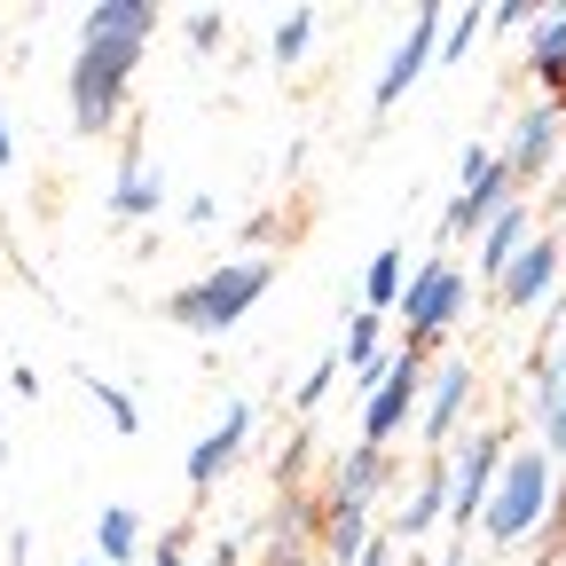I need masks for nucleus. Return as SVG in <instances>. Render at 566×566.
Listing matches in <instances>:
<instances>
[{
  "label": "nucleus",
  "mask_w": 566,
  "mask_h": 566,
  "mask_svg": "<svg viewBox=\"0 0 566 566\" xmlns=\"http://www.w3.org/2000/svg\"><path fill=\"white\" fill-rule=\"evenodd\" d=\"M268 283H275V260H268V252H252V260H221L212 275H197L189 292L166 300V323L189 331V338H221V331H237V323L268 300Z\"/></svg>",
  "instance_id": "obj_1"
},
{
  "label": "nucleus",
  "mask_w": 566,
  "mask_h": 566,
  "mask_svg": "<svg viewBox=\"0 0 566 566\" xmlns=\"http://www.w3.org/2000/svg\"><path fill=\"white\" fill-rule=\"evenodd\" d=\"M551 488H558V464H551L543 449H512V457H504V472H495V488H488L480 535H488L495 551L527 543V535L551 520Z\"/></svg>",
  "instance_id": "obj_2"
},
{
  "label": "nucleus",
  "mask_w": 566,
  "mask_h": 566,
  "mask_svg": "<svg viewBox=\"0 0 566 566\" xmlns=\"http://www.w3.org/2000/svg\"><path fill=\"white\" fill-rule=\"evenodd\" d=\"M472 307V275L457 260H424L409 283H401V354H424V346H441Z\"/></svg>",
  "instance_id": "obj_3"
},
{
  "label": "nucleus",
  "mask_w": 566,
  "mask_h": 566,
  "mask_svg": "<svg viewBox=\"0 0 566 566\" xmlns=\"http://www.w3.org/2000/svg\"><path fill=\"white\" fill-rule=\"evenodd\" d=\"M134 63L142 55H118V48H80V55H71V126H80V134H111L118 111H126Z\"/></svg>",
  "instance_id": "obj_4"
},
{
  "label": "nucleus",
  "mask_w": 566,
  "mask_h": 566,
  "mask_svg": "<svg viewBox=\"0 0 566 566\" xmlns=\"http://www.w3.org/2000/svg\"><path fill=\"white\" fill-rule=\"evenodd\" d=\"M520 189H512V174L495 166V150H464V181H457V197H449V212H441V244H464V237H480L495 212H504Z\"/></svg>",
  "instance_id": "obj_5"
},
{
  "label": "nucleus",
  "mask_w": 566,
  "mask_h": 566,
  "mask_svg": "<svg viewBox=\"0 0 566 566\" xmlns=\"http://www.w3.org/2000/svg\"><path fill=\"white\" fill-rule=\"evenodd\" d=\"M504 457H512V433H495V424H480L457 457H441V464H449V520H457L464 535H472V520L488 512V488H495V472H504Z\"/></svg>",
  "instance_id": "obj_6"
},
{
  "label": "nucleus",
  "mask_w": 566,
  "mask_h": 566,
  "mask_svg": "<svg viewBox=\"0 0 566 566\" xmlns=\"http://www.w3.org/2000/svg\"><path fill=\"white\" fill-rule=\"evenodd\" d=\"M558 134H566V111L558 103H535V111H520V126H512V142L495 150V166L512 174V189L527 197L551 166H558Z\"/></svg>",
  "instance_id": "obj_7"
},
{
  "label": "nucleus",
  "mask_w": 566,
  "mask_h": 566,
  "mask_svg": "<svg viewBox=\"0 0 566 566\" xmlns=\"http://www.w3.org/2000/svg\"><path fill=\"white\" fill-rule=\"evenodd\" d=\"M417 401H424V354H394V370L363 394V449H386Z\"/></svg>",
  "instance_id": "obj_8"
},
{
  "label": "nucleus",
  "mask_w": 566,
  "mask_h": 566,
  "mask_svg": "<svg viewBox=\"0 0 566 566\" xmlns=\"http://www.w3.org/2000/svg\"><path fill=\"white\" fill-rule=\"evenodd\" d=\"M441 24H449L441 9H417V17H409L401 48L386 55V71H378V87H370V111H378V118H386V111H401V95H409V87L424 80V63L441 55Z\"/></svg>",
  "instance_id": "obj_9"
},
{
  "label": "nucleus",
  "mask_w": 566,
  "mask_h": 566,
  "mask_svg": "<svg viewBox=\"0 0 566 566\" xmlns=\"http://www.w3.org/2000/svg\"><path fill=\"white\" fill-rule=\"evenodd\" d=\"M464 401H472V363H441L433 378H424V401H417V441L449 449L464 433Z\"/></svg>",
  "instance_id": "obj_10"
},
{
  "label": "nucleus",
  "mask_w": 566,
  "mask_h": 566,
  "mask_svg": "<svg viewBox=\"0 0 566 566\" xmlns=\"http://www.w3.org/2000/svg\"><path fill=\"white\" fill-rule=\"evenodd\" d=\"M386 480H394V457L354 441V449L331 464V488H323V504H315V512H363V520H370V495H378Z\"/></svg>",
  "instance_id": "obj_11"
},
{
  "label": "nucleus",
  "mask_w": 566,
  "mask_h": 566,
  "mask_svg": "<svg viewBox=\"0 0 566 566\" xmlns=\"http://www.w3.org/2000/svg\"><path fill=\"white\" fill-rule=\"evenodd\" d=\"M158 32V9L150 0H95L80 17V48H118V55H142Z\"/></svg>",
  "instance_id": "obj_12"
},
{
  "label": "nucleus",
  "mask_w": 566,
  "mask_h": 566,
  "mask_svg": "<svg viewBox=\"0 0 566 566\" xmlns=\"http://www.w3.org/2000/svg\"><path fill=\"white\" fill-rule=\"evenodd\" d=\"M558 237H527V252L504 268V275H495V300H504V307H535V300H551L558 292Z\"/></svg>",
  "instance_id": "obj_13"
},
{
  "label": "nucleus",
  "mask_w": 566,
  "mask_h": 566,
  "mask_svg": "<svg viewBox=\"0 0 566 566\" xmlns=\"http://www.w3.org/2000/svg\"><path fill=\"white\" fill-rule=\"evenodd\" d=\"M244 441H252V401H229V417H221V424H212V433L189 449V488L205 495L212 480L237 464V449H244Z\"/></svg>",
  "instance_id": "obj_14"
},
{
  "label": "nucleus",
  "mask_w": 566,
  "mask_h": 566,
  "mask_svg": "<svg viewBox=\"0 0 566 566\" xmlns=\"http://www.w3.org/2000/svg\"><path fill=\"white\" fill-rule=\"evenodd\" d=\"M527 237H535V212H527V197H512L504 212H495V221L480 229V283H495L504 275L520 252H527Z\"/></svg>",
  "instance_id": "obj_15"
},
{
  "label": "nucleus",
  "mask_w": 566,
  "mask_h": 566,
  "mask_svg": "<svg viewBox=\"0 0 566 566\" xmlns=\"http://www.w3.org/2000/svg\"><path fill=\"white\" fill-rule=\"evenodd\" d=\"M441 520H449V464H424V472H417V495H409L401 520H394V535L417 551V535H433Z\"/></svg>",
  "instance_id": "obj_16"
},
{
  "label": "nucleus",
  "mask_w": 566,
  "mask_h": 566,
  "mask_svg": "<svg viewBox=\"0 0 566 566\" xmlns=\"http://www.w3.org/2000/svg\"><path fill=\"white\" fill-rule=\"evenodd\" d=\"M363 551H370V520H363V512H315V558L354 566Z\"/></svg>",
  "instance_id": "obj_17"
},
{
  "label": "nucleus",
  "mask_w": 566,
  "mask_h": 566,
  "mask_svg": "<svg viewBox=\"0 0 566 566\" xmlns=\"http://www.w3.org/2000/svg\"><path fill=\"white\" fill-rule=\"evenodd\" d=\"M527 55H535V80L558 95V87H566V9L535 17V40H527Z\"/></svg>",
  "instance_id": "obj_18"
},
{
  "label": "nucleus",
  "mask_w": 566,
  "mask_h": 566,
  "mask_svg": "<svg viewBox=\"0 0 566 566\" xmlns=\"http://www.w3.org/2000/svg\"><path fill=\"white\" fill-rule=\"evenodd\" d=\"M158 205H166V181H150L142 158H126L118 166V189H111V212H118V221H142V212H158Z\"/></svg>",
  "instance_id": "obj_19"
},
{
  "label": "nucleus",
  "mask_w": 566,
  "mask_h": 566,
  "mask_svg": "<svg viewBox=\"0 0 566 566\" xmlns=\"http://www.w3.org/2000/svg\"><path fill=\"white\" fill-rule=\"evenodd\" d=\"M363 307H370V315L401 307V244H378V252H370V268H363Z\"/></svg>",
  "instance_id": "obj_20"
},
{
  "label": "nucleus",
  "mask_w": 566,
  "mask_h": 566,
  "mask_svg": "<svg viewBox=\"0 0 566 566\" xmlns=\"http://www.w3.org/2000/svg\"><path fill=\"white\" fill-rule=\"evenodd\" d=\"M95 551H103V566H118V558L142 551V520H134V504H103V520H95Z\"/></svg>",
  "instance_id": "obj_21"
},
{
  "label": "nucleus",
  "mask_w": 566,
  "mask_h": 566,
  "mask_svg": "<svg viewBox=\"0 0 566 566\" xmlns=\"http://www.w3.org/2000/svg\"><path fill=\"white\" fill-rule=\"evenodd\" d=\"M307 40H315V9H292V17H275V32H268V55L292 71L300 55H307Z\"/></svg>",
  "instance_id": "obj_22"
},
{
  "label": "nucleus",
  "mask_w": 566,
  "mask_h": 566,
  "mask_svg": "<svg viewBox=\"0 0 566 566\" xmlns=\"http://www.w3.org/2000/svg\"><path fill=\"white\" fill-rule=\"evenodd\" d=\"M87 394H95V409H103V417L118 424L126 441L142 433V409H134V394H126V386H111V378H95V370H87Z\"/></svg>",
  "instance_id": "obj_23"
},
{
  "label": "nucleus",
  "mask_w": 566,
  "mask_h": 566,
  "mask_svg": "<svg viewBox=\"0 0 566 566\" xmlns=\"http://www.w3.org/2000/svg\"><path fill=\"white\" fill-rule=\"evenodd\" d=\"M535 424H543V457H558L566 449V378L551 394H535Z\"/></svg>",
  "instance_id": "obj_24"
},
{
  "label": "nucleus",
  "mask_w": 566,
  "mask_h": 566,
  "mask_svg": "<svg viewBox=\"0 0 566 566\" xmlns=\"http://www.w3.org/2000/svg\"><path fill=\"white\" fill-rule=\"evenodd\" d=\"M480 24H488V9H457L449 24H441V55L457 63V55H472V40H480Z\"/></svg>",
  "instance_id": "obj_25"
},
{
  "label": "nucleus",
  "mask_w": 566,
  "mask_h": 566,
  "mask_svg": "<svg viewBox=\"0 0 566 566\" xmlns=\"http://www.w3.org/2000/svg\"><path fill=\"white\" fill-rule=\"evenodd\" d=\"M221 40H229V9H197V17H189V48H197V55H212Z\"/></svg>",
  "instance_id": "obj_26"
},
{
  "label": "nucleus",
  "mask_w": 566,
  "mask_h": 566,
  "mask_svg": "<svg viewBox=\"0 0 566 566\" xmlns=\"http://www.w3.org/2000/svg\"><path fill=\"white\" fill-rule=\"evenodd\" d=\"M331 378H338V354H331V363H315V370L300 378V409H315V401L331 394Z\"/></svg>",
  "instance_id": "obj_27"
},
{
  "label": "nucleus",
  "mask_w": 566,
  "mask_h": 566,
  "mask_svg": "<svg viewBox=\"0 0 566 566\" xmlns=\"http://www.w3.org/2000/svg\"><path fill=\"white\" fill-rule=\"evenodd\" d=\"M354 566H394V543H378V535H370V551L354 558Z\"/></svg>",
  "instance_id": "obj_28"
},
{
  "label": "nucleus",
  "mask_w": 566,
  "mask_h": 566,
  "mask_svg": "<svg viewBox=\"0 0 566 566\" xmlns=\"http://www.w3.org/2000/svg\"><path fill=\"white\" fill-rule=\"evenodd\" d=\"M9 158H17V142H9V111H0V174H9Z\"/></svg>",
  "instance_id": "obj_29"
},
{
  "label": "nucleus",
  "mask_w": 566,
  "mask_h": 566,
  "mask_svg": "<svg viewBox=\"0 0 566 566\" xmlns=\"http://www.w3.org/2000/svg\"><path fill=\"white\" fill-rule=\"evenodd\" d=\"M150 566H189V558H181V543H158V558H150Z\"/></svg>",
  "instance_id": "obj_30"
},
{
  "label": "nucleus",
  "mask_w": 566,
  "mask_h": 566,
  "mask_svg": "<svg viewBox=\"0 0 566 566\" xmlns=\"http://www.w3.org/2000/svg\"><path fill=\"white\" fill-rule=\"evenodd\" d=\"M441 566H464V543H457V551H449V558H441Z\"/></svg>",
  "instance_id": "obj_31"
},
{
  "label": "nucleus",
  "mask_w": 566,
  "mask_h": 566,
  "mask_svg": "<svg viewBox=\"0 0 566 566\" xmlns=\"http://www.w3.org/2000/svg\"><path fill=\"white\" fill-rule=\"evenodd\" d=\"M394 566H424V558H417V551H401V558H394Z\"/></svg>",
  "instance_id": "obj_32"
},
{
  "label": "nucleus",
  "mask_w": 566,
  "mask_h": 566,
  "mask_svg": "<svg viewBox=\"0 0 566 566\" xmlns=\"http://www.w3.org/2000/svg\"><path fill=\"white\" fill-rule=\"evenodd\" d=\"M551 566H566V543H558V551H551Z\"/></svg>",
  "instance_id": "obj_33"
},
{
  "label": "nucleus",
  "mask_w": 566,
  "mask_h": 566,
  "mask_svg": "<svg viewBox=\"0 0 566 566\" xmlns=\"http://www.w3.org/2000/svg\"><path fill=\"white\" fill-rule=\"evenodd\" d=\"M80 566H103V558H80Z\"/></svg>",
  "instance_id": "obj_34"
},
{
  "label": "nucleus",
  "mask_w": 566,
  "mask_h": 566,
  "mask_svg": "<svg viewBox=\"0 0 566 566\" xmlns=\"http://www.w3.org/2000/svg\"><path fill=\"white\" fill-rule=\"evenodd\" d=\"M0 457H9V441H0Z\"/></svg>",
  "instance_id": "obj_35"
}]
</instances>
